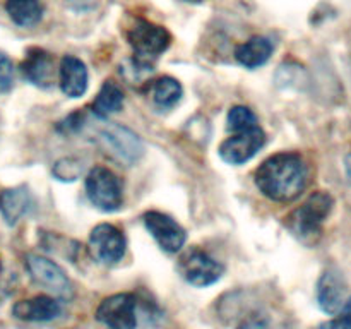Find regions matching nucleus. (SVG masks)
<instances>
[{"instance_id":"f257e3e1","label":"nucleus","mask_w":351,"mask_h":329,"mask_svg":"<svg viewBox=\"0 0 351 329\" xmlns=\"http://www.w3.org/2000/svg\"><path fill=\"white\" fill-rule=\"evenodd\" d=\"M254 180L264 197L291 202L307 187L308 167L298 153H278L259 164Z\"/></svg>"},{"instance_id":"f03ea898","label":"nucleus","mask_w":351,"mask_h":329,"mask_svg":"<svg viewBox=\"0 0 351 329\" xmlns=\"http://www.w3.org/2000/svg\"><path fill=\"white\" fill-rule=\"evenodd\" d=\"M335 208V197L328 191H317L308 195L297 209L288 215L287 228L298 242L312 247L322 236L326 219Z\"/></svg>"},{"instance_id":"7ed1b4c3","label":"nucleus","mask_w":351,"mask_h":329,"mask_svg":"<svg viewBox=\"0 0 351 329\" xmlns=\"http://www.w3.org/2000/svg\"><path fill=\"white\" fill-rule=\"evenodd\" d=\"M24 264H26V271L29 273L31 280L50 295L57 297L58 300L67 302L74 297V287L71 280L55 260L38 256V254H27Z\"/></svg>"},{"instance_id":"20e7f679","label":"nucleus","mask_w":351,"mask_h":329,"mask_svg":"<svg viewBox=\"0 0 351 329\" xmlns=\"http://www.w3.org/2000/svg\"><path fill=\"white\" fill-rule=\"evenodd\" d=\"M180 276L192 287H211L221 280L225 266L199 247H191L180 256L177 264Z\"/></svg>"},{"instance_id":"39448f33","label":"nucleus","mask_w":351,"mask_h":329,"mask_svg":"<svg viewBox=\"0 0 351 329\" xmlns=\"http://www.w3.org/2000/svg\"><path fill=\"white\" fill-rule=\"evenodd\" d=\"M127 41L132 47L134 57L144 62H153L168 50L171 34L167 27L158 26L151 21L136 19V23L127 29Z\"/></svg>"},{"instance_id":"423d86ee","label":"nucleus","mask_w":351,"mask_h":329,"mask_svg":"<svg viewBox=\"0 0 351 329\" xmlns=\"http://www.w3.org/2000/svg\"><path fill=\"white\" fill-rule=\"evenodd\" d=\"M86 195L103 212L119 211L123 204L122 184L110 168L95 167L86 177Z\"/></svg>"},{"instance_id":"0eeeda50","label":"nucleus","mask_w":351,"mask_h":329,"mask_svg":"<svg viewBox=\"0 0 351 329\" xmlns=\"http://www.w3.org/2000/svg\"><path fill=\"white\" fill-rule=\"evenodd\" d=\"M99 144L119 161L134 164L144 154V144L136 132L119 123H108L98 132Z\"/></svg>"},{"instance_id":"6e6552de","label":"nucleus","mask_w":351,"mask_h":329,"mask_svg":"<svg viewBox=\"0 0 351 329\" xmlns=\"http://www.w3.org/2000/svg\"><path fill=\"white\" fill-rule=\"evenodd\" d=\"M96 319L108 329H136L137 298L132 293L110 295L96 308Z\"/></svg>"},{"instance_id":"1a4fd4ad","label":"nucleus","mask_w":351,"mask_h":329,"mask_svg":"<svg viewBox=\"0 0 351 329\" xmlns=\"http://www.w3.org/2000/svg\"><path fill=\"white\" fill-rule=\"evenodd\" d=\"M89 250L98 263L113 266L125 257L127 239L115 225L101 223L89 233Z\"/></svg>"},{"instance_id":"9d476101","label":"nucleus","mask_w":351,"mask_h":329,"mask_svg":"<svg viewBox=\"0 0 351 329\" xmlns=\"http://www.w3.org/2000/svg\"><path fill=\"white\" fill-rule=\"evenodd\" d=\"M143 221L149 235L156 240L165 252L177 254L184 249L187 242V232L177 219L161 211H147L143 216Z\"/></svg>"},{"instance_id":"9b49d317","label":"nucleus","mask_w":351,"mask_h":329,"mask_svg":"<svg viewBox=\"0 0 351 329\" xmlns=\"http://www.w3.org/2000/svg\"><path fill=\"white\" fill-rule=\"evenodd\" d=\"M266 144V134L259 125L243 132H235L225 139L218 153L228 164H243L252 160Z\"/></svg>"},{"instance_id":"f8f14e48","label":"nucleus","mask_w":351,"mask_h":329,"mask_svg":"<svg viewBox=\"0 0 351 329\" xmlns=\"http://www.w3.org/2000/svg\"><path fill=\"white\" fill-rule=\"evenodd\" d=\"M348 283L336 267H329L317 281V304L322 312L336 315L348 300Z\"/></svg>"},{"instance_id":"ddd939ff","label":"nucleus","mask_w":351,"mask_h":329,"mask_svg":"<svg viewBox=\"0 0 351 329\" xmlns=\"http://www.w3.org/2000/svg\"><path fill=\"white\" fill-rule=\"evenodd\" d=\"M62 314V304L53 295H38L14 304L12 315L24 322H50Z\"/></svg>"},{"instance_id":"4468645a","label":"nucleus","mask_w":351,"mask_h":329,"mask_svg":"<svg viewBox=\"0 0 351 329\" xmlns=\"http://www.w3.org/2000/svg\"><path fill=\"white\" fill-rule=\"evenodd\" d=\"M19 69L23 77L33 86L47 89L53 84V57L41 48H29Z\"/></svg>"},{"instance_id":"2eb2a0df","label":"nucleus","mask_w":351,"mask_h":329,"mask_svg":"<svg viewBox=\"0 0 351 329\" xmlns=\"http://www.w3.org/2000/svg\"><path fill=\"white\" fill-rule=\"evenodd\" d=\"M34 209V197L27 185L3 188L0 192V212L9 226L17 225Z\"/></svg>"},{"instance_id":"dca6fc26","label":"nucleus","mask_w":351,"mask_h":329,"mask_svg":"<svg viewBox=\"0 0 351 329\" xmlns=\"http://www.w3.org/2000/svg\"><path fill=\"white\" fill-rule=\"evenodd\" d=\"M88 69L81 58L65 55L58 67V84L67 98H81L88 91Z\"/></svg>"},{"instance_id":"f3484780","label":"nucleus","mask_w":351,"mask_h":329,"mask_svg":"<svg viewBox=\"0 0 351 329\" xmlns=\"http://www.w3.org/2000/svg\"><path fill=\"white\" fill-rule=\"evenodd\" d=\"M273 43L266 36H252L235 48V58L242 67L259 69L266 64L273 55Z\"/></svg>"},{"instance_id":"a211bd4d","label":"nucleus","mask_w":351,"mask_h":329,"mask_svg":"<svg viewBox=\"0 0 351 329\" xmlns=\"http://www.w3.org/2000/svg\"><path fill=\"white\" fill-rule=\"evenodd\" d=\"M123 106V91L117 82L105 81L93 101V113L98 119H108L113 113L120 112Z\"/></svg>"},{"instance_id":"6ab92c4d","label":"nucleus","mask_w":351,"mask_h":329,"mask_svg":"<svg viewBox=\"0 0 351 329\" xmlns=\"http://www.w3.org/2000/svg\"><path fill=\"white\" fill-rule=\"evenodd\" d=\"M5 12L17 26L33 27L43 17V5L40 0H5Z\"/></svg>"},{"instance_id":"aec40b11","label":"nucleus","mask_w":351,"mask_h":329,"mask_svg":"<svg viewBox=\"0 0 351 329\" xmlns=\"http://www.w3.org/2000/svg\"><path fill=\"white\" fill-rule=\"evenodd\" d=\"M182 96H184V88L171 75H163L151 86V98L154 105L161 110H171L175 105H178Z\"/></svg>"},{"instance_id":"412c9836","label":"nucleus","mask_w":351,"mask_h":329,"mask_svg":"<svg viewBox=\"0 0 351 329\" xmlns=\"http://www.w3.org/2000/svg\"><path fill=\"white\" fill-rule=\"evenodd\" d=\"M257 115L249 108V106L237 105L230 108L228 115H226V127L232 134L243 132V130H250L257 127Z\"/></svg>"},{"instance_id":"4be33fe9","label":"nucleus","mask_w":351,"mask_h":329,"mask_svg":"<svg viewBox=\"0 0 351 329\" xmlns=\"http://www.w3.org/2000/svg\"><path fill=\"white\" fill-rule=\"evenodd\" d=\"M53 175L57 180L62 182H74L81 177L82 173V161L74 156L62 158L53 164Z\"/></svg>"},{"instance_id":"5701e85b","label":"nucleus","mask_w":351,"mask_h":329,"mask_svg":"<svg viewBox=\"0 0 351 329\" xmlns=\"http://www.w3.org/2000/svg\"><path fill=\"white\" fill-rule=\"evenodd\" d=\"M16 81V69L5 53H0V95L9 93Z\"/></svg>"},{"instance_id":"b1692460","label":"nucleus","mask_w":351,"mask_h":329,"mask_svg":"<svg viewBox=\"0 0 351 329\" xmlns=\"http://www.w3.org/2000/svg\"><path fill=\"white\" fill-rule=\"evenodd\" d=\"M300 74H304V71H302L300 65L283 64L276 74L278 86H283V88H291V86H297V82H300Z\"/></svg>"},{"instance_id":"393cba45","label":"nucleus","mask_w":351,"mask_h":329,"mask_svg":"<svg viewBox=\"0 0 351 329\" xmlns=\"http://www.w3.org/2000/svg\"><path fill=\"white\" fill-rule=\"evenodd\" d=\"M317 329H351V295L336 317L322 322Z\"/></svg>"},{"instance_id":"a878e982","label":"nucleus","mask_w":351,"mask_h":329,"mask_svg":"<svg viewBox=\"0 0 351 329\" xmlns=\"http://www.w3.org/2000/svg\"><path fill=\"white\" fill-rule=\"evenodd\" d=\"M12 290H14V276L5 269V267H3V264L0 263V302H2L3 298L9 297Z\"/></svg>"},{"instance_id":"bb28decb","label":"nucleus","mask_w":351,"mask_h":329,"mask_svg":"<svg viewBox=\"0 0 351 329\" xmlns=\"http://www.w3.org/2000/svg\"><path fill=\"white\" fill-rule=\"evenodd\" d=\"M82 122H84V117H82V113H72V115H69L67 119L62 120L60 123H58V130H62V132H74V130H77L79 127L82 125Z\"/></svg>"},{"instance_id":"cd10ccee","label":"nucleus","mask_w":351,"mask_h":329,"mask_svg":"<svg viewBox=\"0 0 351 329\" xmlns=\"http://www.w3.org/2000/svg\"><path fill=\"white\" fill-rule=\"evenodd\" d=\"M239 329H269V326L263 319H252V321L243 322Z\"/></svg>"},{"instance_id":"c85d7f7f","label":"nucleus","mask_w":351,"mask_h":329,"mask_svg":"<svg viewBox=\"0 0 351 329\" xmlns=\"http://www.w3.org/2000/svg\"><path fill=\"white\" fill-rule=\"evenodd\" d=\"M67 3L75 10H88L95 5V0H67Z\"/></svg>"},{"instance_id":"c756f323","label":"nucleus","mask_w":351,"mask_h":329,"mask_svg":"<svg viewBox=\"0 0 351 329\" xmlns=\"http://www.w3.org/2000/svg\"><path fill=\"white\" fill-rule=\"evenodd\" d=\"M345 173H346V180H348L351 185V153L345 156Z\"/></svg>"},{"instance_id":"7c9ffc66","label":"nucleus","mask_w":351,"mask_h":329,"mask_svg":"<svg viewBox=\"0 0 351 329\" xmlns=\"http://www.w3.org/2000/svg\"><path fill=\"white\" fill-rule=\"evenodd\" d=\"M185 2H192V3H199V2H202V0H185Z\"/></svg>"}]
</instances>
